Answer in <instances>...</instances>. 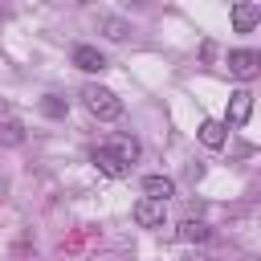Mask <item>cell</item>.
<instances>
[{"label":"cell","mask_w":261,"mask_h":261,"mask_svg":"<svg viewBox=\"0 0 261 261\" xmlns=\"http://www.w3.org/2000/svg\"><path fill=\"white\" fill-rule=\"evenodd\" d=\"M208 261H212V257H208Z\"/></svg>","instance_id":"cell-15"},{"label":"cell","mask_w":261,"mask_h":261,"mask_svg":"<svg viewBox=\"0 0 261 261\" xmlns=\"http://www.w3.org/2000/svg\"><path fill=\"white\" fill-rule=\"evenodd\" d=\"M143 196L167 204V200L175 196V179H171V175H143Z\"/></svg>","instance_id":"cell-9"},{"label":"cell","mask_w":261,"mask_h":261,"mask_svg":"<svg viewBox=\"0 0 261 261\" xmlns=\"http://www.w3.org/2000/svg\"><path fill=\"white\" fill-rule=\"evenodd\" d=\"M0 143L20 147V143H24V126H20L16 118H4V122H0Z\"/></svg>","instance_id":"cell-12"},{"label":"cell","mask_w":261,"mask_h":261,"mask_svg":"<svg viewBox=\"0 0 261 261\" xmlns=\"http://www.w3.org/2000/svg\"><path fill=\"white\" fill-rule=\"evenodd\" d=\"M179 241H188V245H204V241H212V228L204 224V220H184L179 224Z\"/></svg>","instance_id":"cell-10"},{"label":"cell","mask_w":261,"mask_h":261,"mask_svg":"<svg viewBox=\"0 0 261 261\" xmlns=\"http://www.w3.org/2000/svg\"><path fill=\"white\" fill-rule=\"evenodd\" d=\"M135 224L139 228H163V220H167V204L163 200H151V196H143L139 204H135Z\"/></svg>","instance_id":"cell-2"},{"label":"cell","mask_w":261,"mask_h":261,"mask_svg":"<svg viewBox=\"0 0 261 261\" xmlns=\"http://www.w3.org/2000/svg\"><path fill=\"white\" fill-rule=\"evenodd\" d=\"M257 20H261V8H257L253 0H237V4H232V29H237V33H253Z\"/></svg>","instance_id":"cell-6"},{"label":"cell","mask_w":261,"mask_h":261,"mask_svg":"<svg viewBox=\"0 0 261 261\" xmlns=\"http://www.w3.org/2000/svg\"><path fill=\"white\" fill-rule=\"evenodd\" d=\"M196 135H200V143H204L208 151H220V147H224V139H228V126H224L220 118H204Z\"/></svg>","instance_id":"cell-8"},{"label":"cell","mask_w":261,"mask_h":261,"mask_svg":"<svg viewBox=\"0 0 261 261\" xmlns=\"http://www.w3.org/2000/svg\"><path fill=\"white\" fill-rule=\"evenodd\" d=\"M90 163H94V167H98L102 175H110V179H122V175L130 171V163H126V159H118V155H114V151H110L106 143L90 151Z\"/></svg>","instance_id":"cell-4"},{"label":"cell","mask_w":261,"mask_h":261,"mask_svg":"<svg viewBox=\"0 0 261 261\" xmlns=\"http://www.w3.org/2000/svg\"><path fill=\"white\" fill-rule=\"evenodd\" d=\"M257 69H261V53L257 49H232L228 53V73L232 77L249 82V77H257Z\"/></svg>","instance_id":"cell-3"},{"label":"cell","mask_w":261,"mask_h":261,"mask_svg":"<svg viewBox=\"0 0 261 261\" xmlns=\"http://www.w3.org/2000/svg\"><path fill=\"white\" fill-rule=\"evenodd\" d=\"M82 102H86V110H90L98 122H114V118H122V98H118L114 90L98 86V82L82 86Z\"/></svg>","instance_id":"cell-1"},{"label":"cell","mask_w":261,"mask_h":261,"mask_svg":"<svg viewBox=\"0 0 261 261\" xmlns=\"http://www.w3.org/2000/svg\"><path fill=\"white\" fill-rule=\"evenodd\" d=\"M41 114H49V118H65V102H61L57 94H45V98H41Z\"/></svg>","instance_id":"cell-14"},{"label":"cell","mask_w":261,"mask_h":261,"mask_svg":"<svg viewBox=\"0 0 261 261\" xmlns=\"http://www.w3.org/2000/svg\"><path fill=\"white\" fill-rule=\"evenodd\" d=\"M106 147H110L118 159H126V163H135V159H139V143H135L130 135H110V139H106Z\"/></svg>","instance_id":"cell-11"},{"label":"cell","mask_w":261,"mask_h":261,"mask_svg":"<svg viewBox=\"0 0 261 261\" xmlns=\"http://www.w3.org/2000/svg\"><path fill=\"white\" fill-rule=\"evenodd\" d=\"M73 65L86 73H102L106 69V53H98L94 45H73Z\"/></svg>","instance_id":"cell-7"},{"label":"cell","mask_w":261,"mask_h":261,"mask_svg":"<svg viewBox=\"0 0 261 261\" xmlns=\"http://www.w3.org/2000/svg\"><path fill=\"white\" fill-rule=\"evenodd\" d=\"M249 114H253V94L249 90H232L228 94V118H224V126H241V122H249Z\"/></svg>","instance_id":"cell-5"},{"label":"cell","mask_w":261,"mask_h":261,"mask_svg":"<svg viewBox=\"0 0 261 261\" xmlns=\"http://www.w3.org/2000/svg\"><path fill=\"white\" fill-rule=\"evenodd\" d=\"M102 29H106L110 41H126V37H130V24H126L122 16H102Z\"/></svg>","instance_id":"cell-13"}]
</instances>
